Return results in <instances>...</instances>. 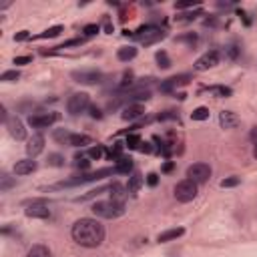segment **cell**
I'll list each match as a JSON object with an SVG mask.
<instances>
[{"mask_svg":"<svg viewBox=\"0 0 257 257\" xmlns=\"http://www.w3.org/2000/svg\"><path fill=\"white\" fill-rule=\"evenodd\" d=\"M149 185H157V173H151L149 175Z\"/></svg>","mask_w":257,"mask_h":257,"instance_id":"obj_44","label":"cell"},{"mask_svg":"<svg viewBox=\"0 0 257 257\" xmlns=\"http://www.w3.org/2000/svg\"><path fill=\"white\" fill-rule=\"evenodd\" d=\"M44 151V137L40 133H34L30 139H28V145H26V153L30 159H34L36 155H40Z\"/></svg>","mask_w":257,"mask_h":257,"instance_id":"obj_12","label":"cell"},{"mask_svg":"<svg viewBox=\"0 0 257 257\" xmlns=\"http://www.w3.org/2000/svg\"><path fill=\"white\" fill-rule=\"evenodd\" d=\"M177 40H189V42H195V40H197V36H195V34H193V36H179Z\"/></svg>","mask_w":257,"mask_h":257,"instance_id":"obj_43","label":"cell"},{"mask_svg":"<svg viewBox=\"0 0 257 257\" xmlns=\"http://www.w3.org/2000/svg\"><path fill=\"white\" fill-rule=\"evenodd\" d=\"M90 116H92V118H100L102 114H100V110H98L96 106H90Z\"/></svg>","mask_w":257,"mask_h":257,"instance_id":"obj_40","label":"cell"},{"mask_svg":"<svg viewBox=\"0 0 257 257\" xmlns=\"http://www.w3.org/2000/svg\"><path fill=\"white\" fill-rule=\"evenodd\" d=\"M76 167H82V169H88V161H84V159H76Z\"/></svg>","mask_w":257,"mask_h":257,"instance_id":"obj_42","label":"cell"},{"mask_svg":"<svg viewBox=\"0 0 257 257\" xmlns=\"http://www.w3.org/2000/svg\"><path fill=\"white\" fill-rule=\"evenodd\" d=\"M191 118H193V120H205V118H209V108H205V106L195 108V110L191 112Z\"/></svg>","mask_w":257,"mask_h":257,"instance_id":"obj_29","label":"cell"},{"mask_svg":"<svg viewBox=\"0 0 257 257\" xmlns=\"http://www.w3.org/2000/svg\"><path fill=\"white\" fill-rule=\"evenodd\" d=\"M14 183H16L14 179H10L8 175H2V177H0V191H8Z\"/></svg>","mask_w":257,"mask_h":257,"instance_id":"obj_32","label":"cell"},{"mask_svg":"<svg viewBox=\"0 0 257 257\" xmlns=\"http://www.w3.org/2000/svg\"><path fill=\"white\" fill-rule=\"evenodd\" d=\"M253 157L257 159V145H255V149H253Z\"/></svg>","mask_w":257,"mask_h":257,"instance_id":"obj_45","label":"cell"},{"mask_svg":"<svg viewBox=\"0 0 257 257\" xmlns=\"http://www.w3.org/2000/svg\"><path fill=\"white\" fill-rule=\"evenodd\" d=\"M70 137H72V133L66 131V128H54V133H52V139L56 143H60V145H68L70 143Z\"/></svg>","mask_w":257,"mask_h":257,"instance_id":"obj_22","label":"cell"},{"mask_svg":"<svg viewBox=\"0 0 257 257\" xmlns=\"http://www.w3.org/2000/svg\"><path fill=\"white\" fill-rule=\"evenodd\" d=\"M18 78H20V72L18 70H6V72L0 74V80L2 82H16Z\"/></svg>","mask_w":257,"mask_h":257,"instance_id":"obj_28","label":"cell"},{"mask_svg":"<svg viewBox=\"0 0 257 257\" xmlns=\"http://www.w3.org/2000/svg\"><path fill=\"white\" fill-rule=\"evenodd\" d=\"M145 114V106L141 102H128L124 108H122V118L124 120H135V118H141Z\"/></svg>","mask_w":257,"mask_h":257,"instance_id":"obj_14","label":"cell"},{"mask_svg":"<svg viewBox=\"0 0 257 257\" xmlns=\"http://www.w3.org/2000/svg\"><path fill=\"white\" fill-rule=\"evenodd\" d=\"M98 32V24H86L84 26V34L86 36H92V34H96Z\"/></svg>","mask_w":257,"mask_h":257,"instance_id":"obj_36","label":"cell"},{"mask_svg":"<svg viewBox=\"0 0 257 257\" xmlns=\"http://www.w3.org/2000/svg\"><path fill=\"white\" fill-rule=\"evenodd\" d=\"M211 94H215V96H219V98H225V96H231V88L229 86H221V84H217V86H209L207 88Z\"/></svg>","mask_w":257,"mask_h":257,"instance_id":"obj_25","label":"cell"},{"mask_svg":"<svg viewBox=\"0 0 257 257\" xmlns=\"http://www.w3.org/2000/svg\"><path fill=\"white\" fill-rule=\"evenodd\" d=\"M249 139H251V141L257 145V126H253V128H251V133H249Z\"/></svg>","mask_w":257,"mask_h":257,"instance_id":"obj_41","label":"cell"},{"mask_svg":"<svg viewBox=\"0 0 257 257\" xmlns=\"http://www.w3.org/2000/svg\"><path fill=\"white\" fill-rule=\"evenodd\" d=\"M187 179H191L197 185H203L211 179V167L207 163H193L187 169Z\"/></svg>","mask_w":257,"mask_h":257,"instance_id":"obj_5","label":"cell"},{"mask_svg":"<svg viewBox=\"0 0 257 257\" xmlns=\"http://www.w3.org/2000/svg\"><path fill=\"white\" fill-rule=\"evenodd\" d=\"M56 120H58V114L56 112H36V114H30L28 124L32 128H46V126H50Z\"/></svg>","mask_w":257,"mask_h":257,"instance_id":"obj_9","label":"cell"},{"mask_svg":"<svg viewBox=\"0 0 257 257\" xmlns=\"http://www.w3.org/2000/svg\"><path fill=\"white\" fill-rule=\"evenodd\" d=\"M175 116H177V114H175L173 110H167L165 114H159V120H167V118H175Z\"/></svg>","mask_w":257,"mask_h":257,"instance_id":"obj_39","label":"cell"},{"mask_svg":"<svg viewBox=\"0 0 257 257\" xmlns=\"http://www.w3.org/2000/svg\"><path fill=\"white\" fill-rule=\"evenodd\" d=\"M4 124H6V128H8V135L12 137V139H16V141H22L24 137H26V128H24V122L16 116V114H12V116H8L6 120H4Z\"/></svg>","mask_w":257,"mask_h":257,"instance_id":"obj_10","label":"cell"},{"mask_svg":"<svg viewBox=\"0 0 257 257\" xmlns=\"http://www.w3.org/2000/svg\"><path fill=\"white\" fill-rule=\"evenodd\" d=\"M28 36H30V34H28V30H22V32H18V34L14 36V40H18V42H20V40H26Z\"/></svg>","mask_w":257,"mask_h":257,"instance_id":"obj_38","label":"cell"},{"mask_svg":"<svg viewBox=\"0 0 257 257\" xmlns=\"http://www.w3.org/2000/svg\"><path fill=\"white\" fill-rule=\"evenodd\" d=\"M133 171V159H118L114 165V173H131Z\"/></svg>","mask_w":257,"mask_h":257,"instance_id":"obj_24","label":"cell"},{"mask_svg":"<svg viewBox=\"0 0 257 257\" xmlns=\"http://www.w3.org/2000/svg\"><path fill=\"white\" fill-rule=\"evenodd\" d=\"M88 106H90V96H88L86 92H74V94H70L68 100H66V110H68V114H72V116L84 112Z\"/></svg>","mask_w":257,"mask_h":257,"instance_id":"obj_4","label":"cell"},{"mask_svg":"<svg viewBox=\"0 0 257 257\" xmlns=\"http://www.w3.org/2000/svg\"><path fill=\"white\" fill-rule=\"evenodd\" d=\"M92 143V139L88 137V135H80V133H72V137H70V147H84V145H90Z\"/></svg>","mask_w":257,"mask_h":257,"instance_id":"obj_23","label":"cell"},{"mask_svg":"<svg viewBox=\"0 0 257 257\" xmlns=\"http://www.w3.org/2000/svg\"><path fill=\"white\" fill-rule=\"evenodd\" d=\"M163 38H165V30H161L157 26H145V28H139V32H137V40L145 46H151Z\"/></svg>","mask_w":257,"mask_h":257,"instance_id":"obj_6","label":"cell"},{"mask_svg":"<svg viewBox=\"0 0 257 257\" xmlns=\"http://www.w3.org/2000/svg\"><path fill=\"white\" fill-rule=\"evenodd\" d=\"M84 40L82 38H70V40H66L64 44H60V46H56V48H68V46H78V44H82Z\"/></svg>","mask_w":257,"mask_h":257,"instance_id":"obj_34","label":"cell"},{"mask_svg":"<svg viewBox=\"0 0 257 257\" xmlns=\"http://www.w3.org/2000/svg\"><path fill=\"white\" fill-rule=\"evenodd\" d=\"M155 58H157V62H159L161 68H169V66H171V58H169V54H167L165 50H159V52L155 54Z\"/></svg>","mask_w":257,"mask_h":257,"instance_id":"obj_27","label":"cell"},{"mask_svg":"<svg viewBox=\"0 0 257 257\" xmlns=\"http://www.w3.org/2000/svg\"><path fill=\"white\" fill-rule=\"evenodd\" d=\"M108 191H110V199L118 201V203H124V197L128 195V189L124 185H120V183H110Z\"/></svg>","mask_w":257,"mask_h":257,"instance_id":"obj_17","label":"cell"},{"mask_svg":"<svg viewBox=\"0 0 257 257\" xmlns=\"http://www.w3.org/2000/svg\"><path fill=\"white\" fill-rule=\"evenodd\" d=\"M137 56V48L135 46H122V48H118V52H116V58L120 60V62H128V60H133Z\"/></svg>","mask_w":257,"mask_h":257,"instance_id":"obj_21","label":"cell"},{"mask_svg":"<svg viewBox=\"0 0 257 257\" xmlns=\"http://www.w3.org/2000/svg\"><path fill=\"white\" fill-rule=\"evenodd\" d=\"M199 189H197V183H193L191 179H183L175 185V199L179 203H189L197 197Z\"/></svg>","mask_w":257,"mask_h":257,"instance_id":"obj_3","label":"cell"},{"mask_svg":"<svg viewBox=\"0 0 257 257\" xmlns=\"http://www.w3.org/2000/svg\"><path fill=\"white\" fill-rule=\"evenodd\" d=\"M143 183H145V179H143V175L141 173H131V177H128V183H126V189H128V193H137L141 187H143Z\"/></svg>","mask_w":257,"mask_h":257,"instance_id":"obj_20","label":"cell"},{"mask_svg":"<svg viewBox=\"0 0 257 257\" xmlns=\"http://www.w3.org/2000/svg\"><path fill=\"white\" fill-rule=\"evenodd\" d=\"M108 187H98V189H92V191H88L86 195H82V197H76V201H86V199H92V197H96V195H100V193H104Z\"/></svg>","mask_w":257,"mask_h":257,"instance_id":"obj_31","label":"cell"},{"mask_svg":"<svg viewBox=\"0 0 257 257\" xmlns=\"http://www.w3.org/2000/svg\"><path fill=\"white\" fill-rule=\"evenodd\" d=\"M32 60V56H16L14 58V64H26V62H30Z\"/></svg>","mask_w":257,"mask_h":257,"instance_id":"obj_37","label":"cell"},{"mask_svg":"<svg viewBox=\"0 0 257 257\" xmlns=\"http://www.w3.org/2000/svg\"><path fill=\"white\" fill-rule=\"evenodd\" d=\"M36 169H38V163H36L34 159H22V161H16V165H14V175L24 177V175L34 173Z\"/></svg>","mask_w":257,"mask_h":257,"instance_id":"obj_15","label":"cell"},{"mask_svg":"<svg viewBox=\"0 0 257 257\" xmlns=\"http://www.w3.org/2000/svg\"><path fill=\"white\" fill-rule=\"evenodd\" d=\"M70 235L80 247L92 249V247H98L104 241V227L96 219L82 217V219L74 221V225L70 229Z\"/></svg>","mask_w":257,"mask_h":257,"instance_id":"obj_1","label":"cell"},{"mask_svg":"<svg viewBox=\"0 0 257 257\" xmlns=\"http://www.w3.org/2000/svg\"><path fill=\"white\" fill-rule=\"evenodd\" d=\"M26 257H52V251H50L46 245H42V243H36V245H32V247L28 249Z\"/></svg>","mask_w":257,"mask_h":257,"instance_id":"obj_19","label":"cell"},{"mask_svg":"<svg viewBox=\"0 0 257 257\" xmlns=\"http://www.w3.org/2000/svg\"><path fill=\"white\" fill-rule=\"evenodd\" d=\"M90 211L96 215V217H102V219H116L124 213V203H118V201H96L92 203Z\"/></svg>","mask_w":257,"mask_h":257,"instance_id":"obj_2","label":"cell"},{"mask_svg":"<svg viewBox=\"0 0 257 257\" xmlns=\"http://www.w3.org/2000/svg\"><path fill=\"white\" fill-rule=\"evenodd\" d=\"M48 165L50 167H62L64 165V157L58 155V153H50L48 155Z\"/></svg>","mask_w":257,"mask_h":257,"instance_id":"obj_30","label":"cell"},{"mask_svg":"<svg viewBox=\"0 0 257 257\" xmlns=\"http://www.w3.org/2000/svg\"><path fill=\"white\" fill-rule=\"evenodd\" d=\"M70 78L74 80V82H78V84H98L100 80H102V72L100 70H94V68H90V70H72L70 72Z\"/></svg>","mask_w":257,"mask_h":257,"instance_id":"obj_7","label":"cell"},{"mask_svg":"<svg viewBox=\"0 0 257 257\" xmlns=\"http://www.w3.org/2000/svg\"><path fill=\"white\" fill-rule=\"evenodd\" d=\"M62 30H64L62 26H52V28H46L44 32H40V34L34 36V38H54V36H58Z\"/></svg>","mask_w":257,"mask_h":257,"instance_id":"obj_26","label":"cell"},{"mask_svg":"<svg viewBox=\"0 0 257 257\" xmlns=\"http://www.w3.org/2000/svg\"><path fill=\"white\" fill-rule=\"evenodd\" d=\"M88 157H90V159H94V161H98V159L102 157V147H100V145L90 147V149H88Z\"/></svg>","mask_w":257,"mask_h":257,"instance_id":"obj_33","label":"cell"},{"mask_svg":"<svg viewBox=\"0 0 257 257\" xmlns=\"http://www.w3.org/2000/svg\"><path fill=\"white\" fill-rule=\"evenodd\" d=\"M219 52L217 50H207L205 54H201L197 60H195V64H193V68L197 70V72H203V70H209V68H213V66H217L219 64Z\"/></svg>","mask_w":257,"mask_h":257,"instance_id":"obj_8","label":"cell"},{"mask_svg":"<svg viewBox=\"0 0 257 257\" xmlns=\"http://www.w3.org/2000/svg\"><path fill=\"white\" fill-rule=\"evenodd\" d=\"M185 233V229L183 227H175V229H167V231H163V233H159V237H157V241L159 243H167V241H173V239H177V237H181Z\"/></svg>","mask_w":257,"mask_h":257,"instance_id":"obj_18","label":"cell"},{"mask_svg":"<svg viewBox=\"0 0 257 257\" xmlns=\"http://www.w3.org/2000/svg\"><path fill=\"white\" fill-rule=\"evenodd\" d=\"M24 213L28 217H34V219H48L50 217V209H48L46 201H40V199L28 203V207L24 209Z\"/></svg>","mask_w":257,"mask_h":257,"instance_id":"obj_11","label":"cell"},{"mask_svg":"<svg viewBox=\"0 0 257 257\" xmlns=\"http://www.w3.org/2000/svg\"><path fill=\"white\" fill-rule=\"evenodd\" d=\"M187 82H189V76H187V74H179V76H171V78H167L165 82H161L159 88H161L163 92H171V90H175V88H179V86H183V84H187Z\"/></svg>","mask_w":257,"mask_h":257,"instance_id":"obj_13","label":"cell"},{"mask_svg":"<svg viewBox=\"0 0 257 257\" xmlns=\"http://www.w3.org/2000/svg\"><path fill=\"white\" fill-rule=\"evenodd\" d=\"M239 122H241V118L237 116V112H233V110H221V114H219V124H221L223 128H235Z\"/></svg>","mask_w":257,"mask_h":257,"instance_id":"obj_16","label":"cell"},{"mask_svg":"<svg viewBox=\"0 0 257 257\" xmlns=\"http://www.w3.org/2000/svg\"><path fill=\"white\" fill-rule=\"evenodd\" d=\"M235 185H239V177H229L221 181V187H235Z\"/></svg>","mask_w":257,"mask_h":257,"instance_id":"obj_35","label":"cell"}]
</instances>
